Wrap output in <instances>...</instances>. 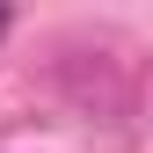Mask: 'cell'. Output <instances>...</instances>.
<instances>
[{"instance_id":"6da1fadb","label":"cell","mask_w":153,"mask_h":153,"mask_svg":"<svg viewBox=\"0 0 153 153\" xmlns=\"http://www.w3.org/2000/svg\"><path fill=\"white\" fill-rule=\"evenodd\" d=\"M0 29H7V15H0Z\"/></svg>"}]
</instances>
